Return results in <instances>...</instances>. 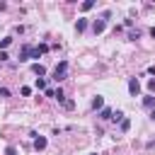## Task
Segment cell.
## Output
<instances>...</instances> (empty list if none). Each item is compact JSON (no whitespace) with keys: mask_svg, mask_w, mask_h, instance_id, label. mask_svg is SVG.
Returning <instances> with one entry per match:
<instances>
[{"mask_svg":"<svg viewBox=\"0 0 155 155\" xmlns=\"http://www.w3.org/2000/svg\"><path fill=\"white\" fill-rule=\"evenodd\" d=\"M65 73H68V61H61V63L53 68V80H56V82L65 80Z\"/></svg>","mask_w":155,"mask_h":155,"instance_id":"obj_1","label":"cell"},{"mask_svg":"<svg viewBox=\"0 0 155 155\" xmlns=\"http://www.w3.org/2000/svg\"><path fill=\"white\" fill-rule=\"evenodd\" d=\"M31 53H34V46L24 44V46H22V51H19V63H24V61H31Z\"/></svg>","mask_w":155,"mask_h":155,"instance_id":"obj_2","label":"cell"},{"mask_svg":"<svg viewBox=\"0 0 155 155\" xmlns=\"http://www.w3.org/2000/svg\"><path fill=\"white\" fill-rule=\"evenodd\" d=\"M128 92H131L133 97L140 94V80H138V78H131V80H128Z\"/></svg>","mask_w":155,"mask_h":155,"instance_id":"obj_3","label":"cell"},{"mask_svg":"<svg viewBox=\"0 0 155 155\" xmlns=\"http://www.w3.org/2000/svg\"><path fill=\"white\" fill-rule=\"evenodd\" d=\"M104 29H107V22H104V19H94V22H92V31H94V34H102Z\"/></svg>","mask_w":155,"mask_h":155,"instance_id":"obj_4","label":"cell"},{"mask_svg":"<svg viewBox=\"0 0 155 155\" xmlns=\"http://www.w3.org/2000/svg\"><path fill=\"white\" fill-rule=\"evenodd\" d=\"M46 145H48V140H46L44 136H36V138H34V150H44Z\"/></svg>","mask_w":155,"mask_h":155,"instance_id":"obj_5","label":"cell"},{"mask_svg":"<svg viewBox=\"0 0 155 155\" xmlns=\"http://www.w3.org/2000/svg\"><path fill=\"white\" fill-rule=\"evenodd\" d=\"M111 114H114V109H109V107H102V109H99V119H102V121H109Z\"/></svg>","mask_w":155,"mask_h":155,"instance_id":"obj_6","label":"cell"},{"mask_svg":"<svg viewBox=\"0 0 155 155\" xmlns=\"http://www.w3.org/2000/svg\"><path fill=\"white\" fill-rule=\"evenodd\" d=\"M31 73L39 75V78H44V75H46V68H44L41 63H34V65H31Z\"/></svg>","mask_w":155,"mask_h":155,"instance_id":"obj_7","label":"cell"},{"mask_svg":"<svg viewBox=\"0 0 155 155\" xmlns=\"http://www.w3.org/2000/svg\"><path fill=\"white\" fill-rule=\"evenodd\" d=\"M104 107V97L102 94H97V97H92V109L97 111V109H102Z\"/></svg>","mask_w":155,"mask_h":155,"instance_id":"obj_8","label":"cell"},{"mask_svg":"<svg viewBox=\"0 0 155 155\" xmlns=\"http://www.w3.org/2000/svg\"><path fill=\"white\" fill-rule=\"evenodd\" d=\"M143 107H145V109H155V94L143 97Z\"/></svg>","mask_w":155,"mask_h":155,"instance_id":"obj_9","label":"cell"},{"mask_svg":"<svg viewBox=\"0 0 155 155\" xmlns=\"http://www.w3.org/2000/svg\"><path fill=\"white\" fill-rule=\"evenodd\" d=\"M85 29H87V19H85V17H80V19L75 22V31L80 34V31H85Z\"/></svg>","mask_w":155,"mask_h":155,"instance_id":"obj_10","label":"cell"},{"mask_svg":"<svg viewBox=\"0 0 155 155\" xmlns=\"http://www.w3.org/2000/svg\"><path fill=\"white\" fill-rule=\"evenodd\" d=\"M128 128H131V119H126V116H124V119H121V124H119V131H121V133H126Z\"/></svg>","mask_w":155,"mask_h":155,"instance_id":"obj_11","label":"cell"},{"mask_svg":"<svg viewBox=\"0 0 155 155\" xmlns=\"http://www.w3.org/2000/svg\"><path fill=\"white\" fill-rule=\"evenodd\" d=\"M92 7H94V0H85V2L80 5V10H82V12H90Z\"/></svg>","mask_w":155,"mask_h":155,"instance_id":"obj_12","label":"cell"},{"mask_svg":"<svg viewBox=\"0 0 155 155\" xmlns=\"http://www.w3.org/2000/svg\"><path fill=\"white\" fill-rule=\"evenodd\" d=\"M10 44H12V36H5V39H0V51H5Z\"/></svg>","mask_w":155,"mask_h":155,"instance_id":"obj_13","label":"cell"},{"mask_svg":"<svg viewBox=\"0 0 155 155\" xmlns=\"http://www.w3.org/2000/svg\"><path fill=\"white\" fill-rule=\"evenodd\" d=\"M34 85H36V90H46V80H44V78H36Z\"/></svg>","mask_w":155,"mask_h":155,"instance_id":"obj_14","label":"cell"},{"mask_svg":"<svg viewBox=\"0 0 155 155\" xmlns=\"http://www.w3.org/2000/svg\"><path fill=\"white\" fill-rule=\"evenodd\" d=\"M121 119H124V111H119V109H116V111L111 114V121H114V124H116V121L121 124Z\"/></svg>","mask_w":155,"mask_h":155,"instance_id":"obj_15","label":"cell"},{"mask_svg":"<svg viewBox=\"0 0 155 155\" xmlns=\"http://www.w3.org/2000/svg\"><path fill=\"white\" fill-rule=\"evenodd\" d=\"M136 39H140V31H138V29L128 31V41H136Z\"/></svg>","mask_w":155,"mask_h":155,"instance_id":"obj_16","label":"cell"},{"mask_svg":"<svg viewBox=\"0 0 155 155\" xmlns=\"http://www.w3.org/2000/svg\"><path fill=\"white\" fill-rule=\"evenodd\" d=\"M148 90L155 94V78H150V80H148Z\"/></svg>","mask_w":155,"mask_h":155,"instance_id":"obj_17","label":"cell"},{"mask_svg":"<svg viewBox=\"0 0 155 155\" xmlns=\"http://www.w3.org/2000/svg\"><path fill=\"white\" fill-rule=\"evenodd\" d=\"M19 92H22V97H29V94H31V87H22Z\"/></svg>","mask_w":155,"mask_h":155,"instance_id":"obj_18","label":"cell"},{"mask_svg":"<svg viewBox=\"0 0 155 155\" xmlns=\"http://www.w3.org/2000/svg\"><path fill=\"white\" fill-rule=\"evenodd\" d=\"M63 107H65V109H73V107H75V102H73V99H65V102H63Z\"/></svg>","mask_w":155,"mask_h":155,"instance_id":"obj_19","label":"cell"},{"mask_svg":"<svg viewBox=\"0 0 155 155\" xmlns=\"http://www.w3.org/2000/svg\"><path fill=\"white\" fill-rule=\"evenodd\" d=\"M0 97H2V99L10 97V90H7V87H0Z\"/></svg>","mask_w":155,"mask_h":155,"instance_id":"obj_20","label":"cell"},{"mask_svg":"<svg viewBox=\"0 0 155 155\" xmlns=\"http://www.w3.org/2000/svg\"><path fill=\"white\" fill-rule=\"evenodd\" d=\"M44 92H46V97H53V94H56V90H53V87H46Z\"/></svg>","mask_w":155,"mask_h":155,"instance_id":"obj_21","label":"cell"},{"mask_svg":"<svg viewBox=\"0 0 155 155\" xmlns=\"http://www.w3.org/2000/svg\"><path fill=\"white\" fill-rule=\"evenodd\" d=\"M7 58H10V56H7V51H0V63H5Z\"/></svg>","mask_w":155,"mask_h":155,"instance_id":"obj_22","label":"cell"},{"mask_svg":"<svg viewBox=\"0 0 155 155\" xmlns=\"http://www.w3.org/2000/svg\"><path fill=\"white\" fill-rule=\"evenodd\" d=\"M5 153H7V155H17V148H12V145H10V148H7Z\"/></svg>","mask_w":155,"mask_h":155,"instance_id":"obj_23","label":"cell"},{"mask_svg":"<svg viewBox=\"0 0 155 155\" xmlns=\"http://www.w3.org/2000/svg\"><path fill=\"white\" fill-rule=\"evenodd\" d=\"M148 73H150V75H155V65H150V68H148Z\"/></svg>","mask_w":155,"mask_h":155,"instance_id":"obj_24","label":"cell"},{"mask_svg":"<svg viewBox=\"0 0 155 155\" xmlns=\"http://www.w3.org/2000/svg\"><path fill=\"white\" fill-rule=\"evenodd\" d=\"M150 119H153V121H155V109H150Z\"/></svg>","mask_w":155,"mask_h":155,"instance_id":"obj_25","label":"cell"},{"mask_svg":"<svg viewBox=\"0 0 155 155\" xmlns=\"http://www.w3.org/2000/svg\"><path fill=\"white\" fill-rule=\"evenodd\" d=\"M150 36H153V39H155V27H153V29H150Z\"/></svg>","mask_w":155,"mask_h":155,"instance_id":"obj_26","label":"cell"},{"mask_svg":"<svg viewBox=\"0 0 155 155\" xmlns=\"http://www.w3.org/2000/svg\"><path fill=\"white\" fill-rule=\"evenodd\" d=\"M92 155H97V153H92Z\"/></svg>","mask_w":155,"mask_h":155,"instance_id":"obj_27","label":"cell"}]
</instances>
